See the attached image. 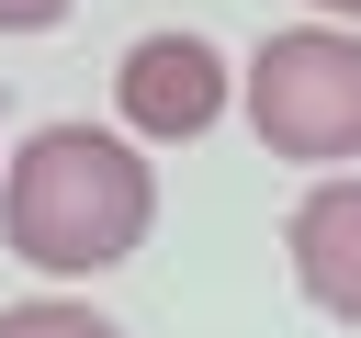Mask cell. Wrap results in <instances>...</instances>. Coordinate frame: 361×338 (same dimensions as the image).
<instances>
[{"label":"cell","instance_id":"obj_3","mask_svg":"<svg viewBox=\"0 0 361 338\" xmlns=\"http://www.w3.org/2000/svg\"><path fill=\"white\" fill-rule=\"evenodd\" d=\"M226 101H237V68L214 56V34H135L113 56V124L135 146H192Z\"/></svg>","mask_w":361,"mask_h":338},{"label":"cell","instance_id":"obj_7","mask_svg":"<svg viewBox=\"0 0 361 338\" xmlns=\"http://www.w3.org/2000/svg\"><path fill=\"white\" fill-rule=\"evenodd\" d=\"M305 11H327V23H361V0H305Z\"/></svg>","mask_w":361,"mask_h":338},{"label":"cell","instance_id":"obj_6","mask_svg":"<svg viewBox=\"0 0 361 338\" xmlns=\"http://www.w3.org/2000/svg\"><path fill=\"white\" fill-rule=\"evenodd\" d=\"M79 0H0V34H56Z\"/></svg>","mask_w":361,"mask_h":338},{"label":"cell","instance_id":"obj_2","mask_svg":"<svg viewBox=\"0 0 361 338\" xmlns=\"http://www.w3.org/2000/svg\"><path fill=\"white\" fill-rule=\"evenodd\" d=\"M237 113L293 169H361V23H282L237 68Z\"/></svg>","mask_w":361,"mask_h":338},{"label":"cell","instance_id":"obj_5","mask_svg":"<svg viewBox=\"0 0 361 338\" xmlns=\"http://www.w3.org/2000/svg\"><path fill=\"white\" fill-rule=\"evenodd\" d=\"M0 338H124L90 293H23V304H0Z\"/></svg>","mask_w":361,"mask_h":338},{"label":"cell","instance_id":"obj_1","mask_svg":"<svg viewBox=\"0 0 361 338\" xmlns=\"http://www.w3.org/2000/svg\"><path fill=\"white\" fill-rule=\"evenodd\" d=\"M147 225H158V180L124 124H34L0 158V248L45 282H90L135 259Z\"/></svg>","mask_w":361,"mask_h":338},{"label":"cell","instance_id":"obj_4","mask_svg":"<svg viewBox=\"0 0 361 338\" xmlns=\"http://www.w3.org/2000/svg\"><path fill=\"white\" fill-rule=\"evenodd\" d=\"M282 259H293V282H305L316 315L361 327V169H327V180L282 214Z\"/></svg>","mask_w":361,"mask_h":338}]
</instances>
